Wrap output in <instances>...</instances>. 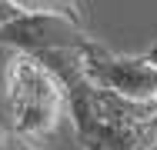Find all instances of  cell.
Here are the masks:
<instances>
[{
  "instance_id": "1",
  "label": "cell",
  "mask_w": 157,
  "mask_h": 150,
  "mask_svg": "<svg viewBox=\"0 0 157 150\" xmlns=\"http://www.w3.org/2000/svg\"><path fill=\"white\" fill-rule=\"evenodd\" d=\"M37 60L60 80L84 150H157V100H130L97 87L80 70L74 50H47Z\"/></svg>"
},
{
  "instance_id": "2",
  "label": "cell",
  "mask_w": 157,
  "mask_h": 150,
  "mask_svg": "<svg viewBox=\"0 0 157 150\" xmlns=\"http://www.w3.org/2000/svg\"><path fill=\"white\" fill-rule=\"evenodd\" d=\"M3 97H7V130L44 144L54 130L57 120L67 110L60 80L44 67V60L33 54H13L3 67Z\"/></svg>"
},
{
  "instance_id": "3",
  "label": "cell",
  "mask_w": 157,
  "mask_h": 150,
  "mask_svg": "<svg viewBox=\"0 0 157 150\" xmlns=\"http://www.w3.org/2000/svg\"><path fill=\"white\" fill-rule=\"evenodd\" d=\"M77 63L97 87L114 90V93L130 97V100H157L154 97L157 77H154V63L147 60V54L127 57V54H117V50L97 43L90 37L77 50Z\"/></svg>"
},
{
  "instance_id": "4",
  "label": "cell",
  "mask_w": 157,
  "mask_h": 150,
  "mask_svg": "<svg viewBox=\"0 0 157 150\" xmlns=\"http://www.w3.org/2000/svg\"><path fill=\"white\" fill-rule=\"evenodd\" d=\"M90 33L57 13H20L7 27H0V47H13V54H47V50H80Z\"/></svg>"
},
{
  "instance_id": "5",
  "label": "cell",
  "mask_w": 157,
  "mask_h": 150,
  "mask_svg": "<svg viewBox=\"0 0 157 150\" xmlns=\"http://www.w3.org/2000/svg\"><path fill=\"white\" fill-rule=\"evenodd\" d=\"M24 13H57L74 24H80V7L77 0H13Z\"/></svg>"
},
{
  "instance_id": "6",
  "label": "cell",
  "mask_w": 157,
  "mask_h": 150,
  "mask_svg": "<svg viewBox=\"0 0 157 150\" xmlns=\"http://www.w3.org/2000/svg\"><path fill=\"white\" fill-rule=\"evenodd\" d=\"M0 150H47L44 144H30V140H24V137H17V133H10L7 137V144Z\"/></svg>"
},
{
  "instance_id": "7",
  "label": "cell",
  "mask_w": 157,
  "mask_h": 150,
  "mask_svg": "<svg viewBox=\"0 0 157 150\" xmlns=\"http://www.w3.org/2000/svg\"><path fill=\"white\" fill-rule=\"evenodd\" d=\"M20 13H24V10H20L13 0H0V27H7V24H10V20H17Z\"/></svg>"
},
{
  "instance_id": "8",
  "label": "cell",
  "mask_w": 157,
  "mask_h": 150,
  "mask_svg": "<svg viewBox=\"0 0 157 150\" xmlns=\"http://www.w3.org/2000/svg\"><path fill=\"white\" fill-rule=\"evenodd\" d=\"M147 60L154 63V77H157V43L151 47V50H147ZM154 97H157V87H154Z\"/></svg>"
}]
</instances>
